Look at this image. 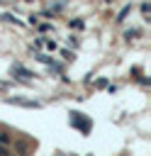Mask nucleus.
I'll return each instance as SVG.
<instances>
[{
	"label": "nucleus",
	"mask_w": 151,
	"mask_h": 156,
	"mask_svg": "<svg viewBox=\"0 0 151 156\" xmlns=\"http://www.w3.org/2000/svg\"><path fill=\"white\" fill-rule=\"evenodd\" d=\"M129 10H132V7H124V10H122V12H119V15H117V22H122V20H124V17H127V15H129Z\"/></svg>",
	"instance_id": "39448f33"
},
{
	"label": "nucleus",
	"mask_w": 151,
	"mask_h": 156,
	"mask_svg": "<svg viewBox=\"0 0 151 156\" xmlns=\"http://www.w3.org/2000/svg\"><path fill=\"white\" fill-rule=\"evenodd\" d=\"M124 37H127V39H132V37H139V29H129Z\"/></svg>",
	"instance_id": "0eeeda50"
},
{
	"label": "nucleus",
	"mask_w": 151,
	"mask_h": 156,
	"mask_svg": "<svg viewBox=\"0 0 151 156\" xmlns=\"http://www.w3.org/2000/svg\"><path fill=\"white\" fill-rule=\"evenodd\" d=\"M10 73H12L15 78H19V80H32V78H34V73L27 71V68L19 66V63H12V66H10Z\"/></svg>",
	"instance_id": "f03ea898"
},
{
	"label": "nucleus",
	"mask_w": 151,
	"mask_h": 156,
	"mask_svg": "<svg viewBox=\"0 0 151 156\" xmlns=\"http://www.w3.org/2000/svg\"><path fill=\"white\" fill-rule=\"evenodd\" d=\"M7 102H12V105H22V107H34V110H37V107H41L37 100H24V98H10Z\"/></svg>",
	"instance_id": "7ed1b4c3"
},
{
	"label": "nucleus",
	"mask_w": 151,
	"mask_h": 156,
	"mask_svg": "<svg viewBox=\"0 0 151 156\" xmlns=\"http://www.w3.org/2000/svg\"><path fill=\"white\" fill-rule=\"evenodd\" d=\"M71 124L78 127L80 132H88V129H90V119H88L85 115H80V112H71Z\"/></svg>",
	"instance_id": "f257e3e1"
},
{
	"label": "nucleus",
	"mask_w": 151,
	"mask_h": 156,
	"mask_svg": "<svg viewBox=\"0 0 151 156\" xmlns=\"http://www.w3.org/2000/svg\"><path fill=\"white\" fill-rule=\"evenodd\" d=\"M10 141H12V136H10L7 132H0V144H2V146H7Z\"/></svg>",
	"instance_id": "20e7f679"
},
{
	"label": "nucleus",
	"mask_w": 151,
	"mask_h": 156,
	"mask_svg": "<svg viewBox=\"0 0 151 156\" xmlns=\"http://www.w3.org/2000/svg\"><path fill=\"white\" fill-rule=\"evenodd\" d=\"M141 12H144V17H149V12H151V5H149V2H144V5H141Z\"/></svg>",
	"instance_id": "423d86ee"
},
{
	"label": "nucleus",
	"mask_w": 151,
	"mask_h": 156,
	"mask_svg": "<svg viewBox=\"0 0 151 156\" xmlns=\"http://www.w3.org/2000/svg\"><path fill=\"white\" fill-rule=\"evenodd\" d=\"M0 156H10V151H7V146H2V144H0Z\"/></svg>",
	"instance_id": "6e6552de"
}]
</instances>
